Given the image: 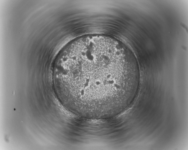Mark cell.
I'll use <instances>...</instances> for the list:
<instances>
[{
	"mask_svg": "<svg viewBox=\"0 0 188 150\" xmlns=\"http://www.w3.org/2000/svg\"><path fill=\"white\" fill-rule=\"evenodd\" d=\"M56 94L62 105L84 118L104 119L118 115L134 99L140 79L135 57L118 41L87 36L67 45L54 65Z\"/></svg>",
	"mask_w": 188,
	"mask_h": 150,
	"instance_id": "cell-1",
	"label": "cell"
}]
</instances>
